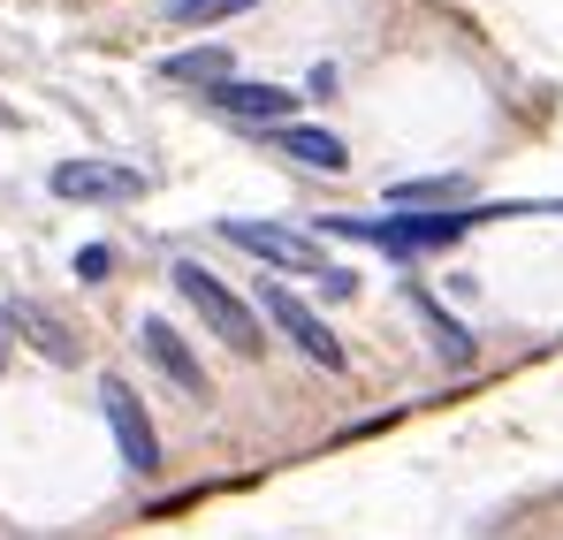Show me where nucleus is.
Wrapping results in <instances>:
<instances>
[{
  "label": "nucleus",
  "mask_w": 563,
  "mask_h": 540,
  "mask_svg": "<svg viewBox=\"0 0 563 540\" xmlns=\"http://www.w3.org/2000/svg\"><path fill=\"white\" fill-rule=\"evenodd\" d=\"M388 198H396V206H442V198H465V183L457 176H427V183H396Z\"/></svg>",
  "instance_id": "nucleus-13"
},
{
  "label": "nucleus",
  "mask_w": 563,
  "mask_h": 540,
  "mask_svg": "<svg viewBox=\"0 0 563 540\" xmlns=\"http://www.w3.org/2000/svg\"><path fill=\"white\" fill-rule=\"evenodd\" d=\"M168 282H176V297H184L190 312L206 320V335H221L236 359H260V351H267V335H260V312H252L236 289H221V274H206L198 260H176V267H168Z\"/></svg>",
  "instance_id": "nucleus-1"
},
{
  "label": "nucleus",
  "mask_w": 563,
  "mask_h": 540,
  "mask_svg": "<svg viewBox=\"0 0 563 540\" xmlns=\"http://www.w3.org/2000/svg\"><path fill=\"white\" fill-rule=\"evenodd\" d=\"M244 8H260V0H168V15L198 31V23H221V15H244Z\"/></svg>",
  "instance_id": "nucleus-11"
},
{
  "label": "nucleus",
  "mask_w": 563,
  "mask_h": 540,
  "mask_svg": "<svg viewBox=\"0 0 563 540\" xmlns=\"http://www.w3.org/2000/svg\"><path fill=\"white\" fill-rule=\"evenodd\" d=\"M107 274H114V252L107 244H85L77 252V282H107Z\"/></svg>",
  "instance_id": "nucleus-14"
},
{
  "label": "nucleus",
  "mask_w": 563,
  "mask_h": 540,
  "mask_svg": "<svg viewBox=\"0 0 563 540\" xmlns=\"http://www.w3.org/2000/svg\"><path fill=\"white\" fill-rule=\"evenodd\" d=\"M260 312H267V320H275V328H282V335H289V343H297L312 365L343 373V343H335V335H328V328H320V320H312V312H305V305H297L282 282H267V289H260Z\"/></svg>",
  "instance_id": "nucleus-5"
},
{
  "label": "nucleus",
  "mask_w": 563,
  "mask_h": 540,
  "mask_svg": "<svg viewBox=\"0 0 563 540\" xmlns=\"http://www.w3.org/2000/svg\"><path fill=\"white\" fill-rule=\"evenodd\" d=\"M54 198L122 206V198H145V168H122V161H62L54 168Z\"/></svg>",
  "instance_id": "nucleus-4"
},
{
  "label": "nucleus",
  "mask_w": 563,
  "mask_h": 540,
  "mask_svg": "<svg viewBox=\"0 0 563 540\" xmlns=\"http://www.w3.org/2000/svg\"><path fill=\"white\" fill-rule=\"evenodd\" d=\"M137 343H145V359L161 365V373L184 388L190 404H198V396H213V388H206V365H198V351H190V343L176 335V328H168V320H145V328H137Z\"/></svg>",
  "instance_id": "nucleus-7"
},
{
  "label": "nucleus",
  "mask_w": 563,
  "mask_h": 540,
  "mask_svg": "<svg viewBox=\"0 0 563 540\" xmlns=\"http://www.w3.org/2000/svg\"><path fill=\"white\" fill-rule=\"evenodd\" d=\"M267 145L289 153V161H305V168H320V176H343V168H351L343 137H328V130H297V122H282V130H267Z\"/></svg>",
  "instance_id": "nucleus-8"
},
{
  "label": "nucleus",
  "mask_w": 563,
  "mask_h": 540,
  "mask_svg": "<svg viewBox=\"0 0 563 540\" xmlns=\"http://www.w3.org/2000/svg\"><path fill=\"white\" fill-rule=\"evenodd\" d=\"M161 77H168V85L213 91V85H229V77H236V62H229V46H184V54H168V62H161Z\"/></svg>",
  "instance_id": "nucleus-9"
},
{
  "label": "nucleus",
  "mask_w": 563,
  "mask_h": 540,
  "mask_svg": "<svg viewBox=\"0 0 563 540\" xmlns=\"http://www.w3.org/2000/svg\"><path fill=\"white\" fill-rule=\"evenodd\" d=\"M221 236H229L236 252H252L260 267H275V274H335V260L320 252V236H297V229H282V221H221Z\"/></svg>",
  "instance_id": "nucleus-2"
},
{
  "label": "nucleus",
  "mask_w": 563,
  "mask_h": 540,
  "mask_svg": "<svg viewBox=\"0 0 563 540\" xmlns=\"http://www.w3.org/2000/svg\"><path fill=\"white\" fill-rule=\"evenodd\" d=\"M206 99H213L229 122H252V130H282V122L297 114V91H282V85H244V77L213 85Z\"/></svg>",
  "instance_id": "nucleus-6"
},
{
  "label": "nucleus",
  "mask_w": 563,
  "mask_h": 540,
  "mask_svg": "<svg viewBox=\"0 0 563 540\" xmlns=\"http://www.w3.org/2000/svg\"><path fill=\"white\" fill-rule=\"evenodd\" d=\"M411 312L427 320V343H434V359L450 365V373H465V365H472V335H465V328H457V320H450V312H442L427 289H411Z\"/></svg>",
  "instance_id": "nucleus-10"
},
{
  "label": "nucleus",
  "mask_w": 563,
  "mask_h": 540,
  "mask_svg": "<svg viewBox=\"0 0 563 540\" xmlns=\"http://www.w3.org/2000/svg\"><path fill=\"white\" fill-rule=\"evenodd\" d=\"M15 320H23V328H31V343H38V351H46V359H77V343H69V335H62V328H54V320H46V312H31V305H15Z\"/></svg>",
  "instance_id": "nucleus-12"
},
{
  "label": "nucleus",
  "mask_w": 563,
  "mask_h": 540,
  "mask_svg": "<svg viewBox=\"0 0 563 540\" xmlns=\"http://www.w3.org/2000/svg\"><path fill=\"white\" fill-rule=\"evenodd\" d=\"M99 411H107V427H114L122 464H130L137 480H153V472H161V434H153V419H145L137 388H130V381H99Z\"/></svg>",
  "instance_id": "nucleus-3"
}]
</instances>
